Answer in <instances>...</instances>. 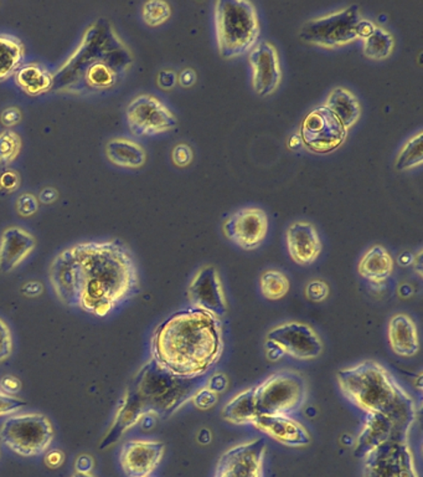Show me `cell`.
Here are the masks:
<instances>
[{
	"label": "cell",
	"instance_id": "cell-54",
	"mask_svg": "<svg viewBox=\"0 0 423 477\" xmlns=\"http://www.w3.org/2000/svg\"><path fill=\"white\" fill-rule=\"evenodd\" d=\"M71 477H95L92 473H74Z\"/></svg>",
	"mask_w": 423,
	"mask_h": 477
},
{
	"label": "cell",
	"instance_id": "cell-10",
	"mask_svg": "<svg viewBox=\"0 0 423 477\" xmlns=\"http://www.w3.org/2000/svg\"><path fill=\"white\" fill-rule=\"evenodd\" d=\"M266 347L269 352L287 355L298 361L317 359L324 351L319 335L310 324L287 322L276 326L266 335Z\"/></svg>",
	"mask_w": 423,
	"mask_h": 477
},
{
	"label": "cell",
	"instance_id": "cell-53",
	"mask_svg": "<svg viewBox=\"0 0 423 477\" xmlns=\"http://www.w3.org/2000/svg\"><path fill=\"white\" fill-rule=\"evenodd\" d=\"M302 145L301 137L299 135H294L289 139L288 146L289 148H297Z\"/></svg>",
	"mask_w": 423,
	"mask_h": 477
},
{
	"label": "cell",
	"instance_id": "cell-50",
	"mask_svg": "<svg viewBox=\"0 0 423 477\" xmlns=\"http://www.w3.org/2000/svg\"><path fill=\"white\" fill-rule=\"evenodd\" d=\"M178 82L183 88H190L196 82V72L193 69H186L178 76Z\"/></svg>",
	"mask_w": 423,
	"mask_h": 477
},
{
	"label": "cell",
	"instance_id": "cell-47",
	"mask_svg": "<svg viewBox=\"0 0 423 477\" xmlns=\"http://www.w3.org/2000/svg\"><path fill=\"white\" fill-rule=\"evenodd\" d=\"M37 199H39V203H41V205H54V203H55L56 200L59 199V192H57L55 188L46 187L44 188V189H41Z\"/></svg>",
	"mask_w": 423,
	"mask_h": 477
},
{
	"label": "cell",
	"instance_id": "cell-55",
	"mask_svg": "<svg viewBox=\"0 0 423 477\" xmlns=\"http://www.w3.org/2000/svg\"><path fill=\"white\" fill-rule=\"evenodd\" d=\"M149 477V476H148Z\"/></svg>",
	"mask_w": 423,
	"mask_h": 477
},
{
	"label": "cell",
	"instance_id": "cell-41",
	"mask_svg": "<svg viewBox=\"0 0 423 477\" xmlns=\"http://www.w3.org/2000/svg\"><path fill=\"white\" fill-rule=\"evenodd\" d=\"M12 353V337L8 324L0 318V364L11 357Z\"/></svg>",
	"mask_w": 423,
	"mask_h": 477
},
{
	"label": "cell",
	"instance_id": "cell-35",
	"mask_svg": "<svg viewBox=\"0 0 423 477\" xmlns=\"http://www.w3.org/2000/svg\"><path fill=\"white\" fill-rule=\"evenodd\" d=\"M23 148L21 137L12 130L0 132V165H9L17 161Z\"/></svg>",
	"mask_w": 423,
	"mask_h": 477
},
{
	"label": "cell",
	"instance_id": "cell-3",
	"mask_svg": "<svg viewBox=\"0 0 423 477\" xmlns=\"http://www.w3.org/2000/svg\"><path fill=\"white\" fill-rule=\"evenodd\" d=\"M198 380H187L170 373L151 358L137 372L120 398L119 408L100 448L112 447L145 416L167 419L175 414L195 393Z\"/></svg>",
	"mask_w": 423,
	"mask_h": 477
},
{
	"label": "cell",
	"instance_id": "cell-18",
	"mask_svg": "<svg viewBox=\"0 0 423 477\" xmlns=\"http://www.w3.org/2000/svg\"><path fill=\"white\" fill-rule=\"evenodd\" d=\"M165 444L158 440H129L123 444L120 463L127 477H148L161 464Z\"/></svg>",
	"mask_w": 423,
	"mask_h": 477
},
{
	"label": "cell",
	"instance_id": "cell-43",
	"mask_svg": "<svg viewBox=\"0 0 423 477\" xmlns=\"http://www.w3.org/2000/svg\"><path fill=\"white\" fill-rule=\"evenodd\" d=\"M23 120V113L21 108L17 106L6 107L0 113V123L5 127L6 130H11L12 127L18 126Z\"/></svg>",
	"mask_w": 423,
	"mask_h": 477
},
{
	"label": "cell",
	"instance_id": "cell-45",
	"mask_svg": "<svg viewBox=\"0 0 423 477\" xmlns=\"http://www.w3.org/2000/svg\"><path fill=\"white\" fill-rule=\"evenodd\" d=\"M95 461L90 455H79L75 461V473H92Z\"/></svg>",
	"mask_w": 423,
	"mask_h": 477
},
{
	"label": "cell",
	"instance_id": "cell-16",
	"mask_svg": "<svg viewBox=\"0 0 423 477\" xmlns=\"http://www.w3.org/2000/svg\"><path fill=\"white\" fill-rule=\"evenodd\" d=\"M253 71V88L260 97L271 96L282 82L281 62L276 46L270 41H260L249 53Z\"/></svg>",
	"mask_w": 423,
	"mask_h": 477
},
{
	"label": "cell",
	"instance_id": "cell-51",
	"mask_svg": "<svg viewBox=\"0 0 423 477\" xmlns=\"http://www.w3.org/2000/svg\"><path fill=\"white\" fill-rule=\"evenodd\" d=\"M23 292L24 295L31 296V297H33V296L40 295L41 292H43V285L37 281L27 282V284L23 286Z\"/></svg>",
	"mask_w": 423,
	"mask_h": 477
},
{
	"label": "cell",
	"instance_id": "cell-4",
	"mask_svg": "<svg viewBox=\"0 0 423 477\" xmlns=\"http://www.w3.org/2000/svg\"><path fill=\"white\" fill-rule=\"evenodd\" d=\"M340 390L346 399L367 414H380L400 431L409 432L418 418L411 396L400 386L384 365L364 361L336 373Z\"/></svg>",
	"mask_w": 423,
	"mask_h": 477
},
{
	"label": "cell",
	"instance_id": "cell-44",
	"mask_svg": "<svg viewBox=\"0 0 423 477\" xmlns=\"http://www.w3.org/2000/svg\"><path fill=\"white\" fill-rule=\"evenodd\" d=\"M157 84L162 90H173L178 84V75L173 70H162L157 76Z\"/></svg>",
	"mask_w": 423,
	"mask_h": 477
},
{
	"label": "cell",
	"instance_id": "cell-27",
	"mask_svg": "<svg viewBox=\"0 0 423 477\" xmlns=\"http://www.w3.org/2000/svg\"><path fill=\"white\" fill-rule=\"evenodd\" d=\"M324 106L342 122L346 131L354 127L361 117V105L348 88H334L328 95Z\"/></svg>",
	"mask_w": 423,
	"mask_h": 477
},
{
	"label": "cell",
	"instance_id": "cell-46",
	"mask_svg": "<svg viewBox=\"0 0 423 477\" xmlns=\"http://www.w3.org/2000/svg\"><path fill=\"white\" fill-rule=\"evenodd\" d=\"M63 461H65V455L60 450L49 451L44 457V463L50 469H57L62 465Z\"/></svg>",
	"mask_w": 423,
	"mask_h": 477
},
{
	"label": "cell",
	"instance_id": "cell-11",
	"mask_svg": "<svg viewBox=\"0 0 423 477\" xmlns=\"http://www.w3.org/2000/svg\"><path fill=\"white\" fill-rule=\"evenodd\" d=\"M127 125L132 135L151 137L170 132L178 125L177 117L167 105L149 94L133 97L126 108Z\"/></svg>",
	"mask_w": 423,
	"mask_h": 477
},
{
	"label": "cell",
	"instance_id": "cell-32",
	"mask_svg": "<svg viewBox=\"0 0 423 477\" xmlns=\"http://www.w3.org/2000/svg\"><path fill=\"white\" fill-rule=\"evenodd\" d=\"M422 143L423 133L419 131L402 146L396 155L395 168L397 171L406 172L421 167L423 162Z\"/></svg>",
	"mask_w": 423,
	"mask_h": 477
},
{
	"label": "cell",
	"instance_id": "cell-22",
	"mask_svg": "<svg viewBox=\"0 0 423 477\" xmlns=\"http://www.w3.org/2000/svg\"><path fill=\"white\" fill-rule=\"evenodd\" d=\"M394 437L409 438V432L400 431L383 415L367 414L361 434L355 441L354 455L358 459H364L371 450Z\"/></svg>",
	"mask_w": 423,
	"mask_h": 477
},
{
	"label": "cell",
	"instance_id": "cell-33",
	"mask_svg": "<svg viewBox=\"0 0 423 477\" xmlns=\"http://www.w3.org/2000/svg\"><path fill=\"white\" fill-rule=\"evenodd\" d=\"M289 288L287 276L278 270H267L261 275L260 289L267 300H281L288 294Z\"/></svg>",
	"mask_w": 423,
	"mask_h": 477
},
{
	"label": "cell",
	"instance_id": "cell-37",
	"mask_svg": "<svg viewBox=\"0 0 423 477\" xmlns=\"http://www.w3.org/2000/svg\"><path fill=\"white\" fill-rule=\"evenodd\" d=\"M39 199L33 193H23L15 202V209L21 218H31L39 211Z\"/></svg>",
	"mask_w": 423,
	"mask_h": 477
},
{
	"label": "cell",
	"instance_id": "cell-36",
	"mask_svg": "<svg viewBox=\"0 0 423 477\" xmlns=\"http://www.w3.org/2000/svg\"><path fill=\"white\" fill-rule=\"evenodd\" d=\"M27 403L21 398L12 396V394L6 393L2 387H0V418L2 416H9L17 414L21 412Z\"/></svg>",
	"mask_w": 423,
	"mask_h": 477
},
{
	"label": "cell",
	"instance_id": "cell-2",
	"mask_svg": "<svg viewBox=\"0 0 423 477\" xmlns=\"http://www.w3.org/2000/svg\"><path fill=\"white\" fill-rule=\"evenodd\" d=\"M72 247L81 276L79 308L85 313L107 316L138 290L135 259L120 241H86Z\"/></svg>",
	"mask_w": 423,
	"mask_h": 477
},
{
	"label": "cell",
	"instance_id": "cell-42",
	"mask_svg": "<svg viewBox=\"0 0 423 477\" xmlns=\"http://www.w3.org/2000/svg\"><path fill=\"white\" fill-rule=\"evenodd\" d=\"M21 174L14 170H5L0 173V190L4 193L17 192L21 188Z\"/></svg>",
	"mask_w": 423,
	"mask_h": 477
},
{
	"label": "cell",
	"instance_id": "cell-30",
	"mask_svg": "<svg viewBox=\"0 0 423 477\" xmlns=\"http://www.w3.org/2000/svg\"><path fill=\"white\" fill-rule=\"evenodd\" d=\"M395 49V38L386 29L375 27L373 33L365 38L362 54L369 60L383 62L393 55Z\"/></svg>",
	"mask_w": 423,
	"mask_h": 477
},
{
	"label": "cell",
	"instance_id": "cell-38",
	"mask_svg": "<svg viewBox=\"0 0 423 477\" xmlns=\"http://www.w3.org/2000/svg\"><path fill=\"white\" fill-rule=\"evenodd\" d=\"M190 400H192L195 408L208 410L216 406L219 400V394L210 389L209 387L203 386L195 390Z\"/></svg>",
	"mask_w": 423,
	"mask_h": 477
},
{
	"label": "cell",
	"instance_id": "cell-15",
	"mask_svg": "<svg viewBox=\"0 0 423 477\" xmlns=\"http://www.w3.org/2000/svg\"><path fill=\"white\" fill-rule=\"evenodd\" d=\"M187 298L194 308L214 314L219 320L228 314L224 286L214 266H203L187 286Z\"/></svg>",
	"mask_w": 423,
	"mask_h": 477
},
{
	"label": "cell",
	"instance_id": "cell-28",
	"mask_svg": "<svg viewBox=\"0 0 423 477\" xmlns=\"http://www.w3.org/2000/svg\"><path fill=\"white\" fill-rule=\"evenodd\" d=\"M221 415L224 421L230 424L253 425L260 415L256 399H254L253 388H249L232 397L222 408Z\"/></svg>",
	"mask_w": 423,
	"mask_h": 477
},
{
	"label": "cell",
	"instance_id": "cell-49",
	"mask_svg": "<svg viewBox=\"0 0 423 477\" xmlns=\"http://www.w3.org/2000/svg\"><path fill=\"white\" fill-rule=\"evenodd\" d=\"M206 387H209L210 389L214 390L216 393H220L222 390L226 389L228 387V381H226L225 375L215 374L206 383Z\"/></svg>",
	"mask_w": 423,
	"mask_h": 477
},
{
	"label": "cell",
	"instance_id": "cell-39",
	"mask_svg": "<svg viewBox=\"0 0 423 477\" xmlns=\"http://www.w3.org/2000/svg\"><path fill=\"white\" fill-rule=\"evenodd\" d=\"M305 296L313 302L326 301L329 296V286L322 280H313L305 286Z\"/></svg>",
	"mask_w": 423,
	"mask_h": 477
},
{
	"label": "cell",
	"instance_id": "cell-25",
	"mask_svg": "<svg viewBox=\"0 0 423 477\" xmlns=\"http://www.w3.org/2000/svg\"><path fill=\"white\" fill-rule=\"evenodd\" d=\"M359 275L373 286H383L394 272V259L381 245H374L358 265Z\"/></svg>",
	"mask_w": 423,
	"mask_h": 477
},
{
	"label": "cell",
	"instance_id": "cell-14",
	"mask_svg": "<svg viewBox=\"0 0 423 477\" xmlns=\"http://www.w3.org/2000/svg\"><path fill=\"white\" fill-rule=\"evenodd\" d=\"M269 231V218L262 209L245 208L228 216L222 224V233L232 244L251 251L262 245Z\"/></svg>",
	"mask_w": 423,
	"mask_h": 477
},
{
	"label": "cell",
	"instance_id": "cell-40",
	"mask_svg": "<svg viewBox=\"0 0 423 477\" xmlns=\"http://www.w3.org/2000/svg\"><path fill=\"white\" fill-rule=\"evenodd\" d=\"M194 159L193 148L187 143H179L171 151V161L179 168H186Z\"/></svg>",
	"mask_w": 423,
	"mask_h": 477
},
{
	"label": "cell",
	"instance_id": "cell-34",
	"mask_svg": "<svg viewBox=\"0 0 423 477\" xmlns=\"http://www.w3.org/2000/svg\"><path fill=\"white\" fill-rule=\"evenodd\" d=\"M171 17L170 3L164 0H149L142 6V19L151 28L161 27Z\"/></svg>",
	"mask_w": 423,
	"mask_h": 477
},
{
	"label": "cell",
	"instance_id": "cell-21",
	"mask_svg": "<svg viewBox=\"0 0 423 477\" xmlns=\"http://www.w3.org/2000/svg\"><path fill=\"white\" fill-rule=\"evenodd\" d=\"M287 249L298 265H311L322 253V241L316 227L308 222H294L286 233Z\"/></svg>",
	"mask_w": 423,
	"mask_h": 477
},
{
	"label": "cell",
	"instance_id": "cell-13",
	"mask_svg": "<svg viewBox=\"0 0 423 477\" xmlns=\"http://www.w3.org/2000/svg\"><path fill=\"white\" fill-rule=\"evenodd\" d=\"M266 450L263 439L234 445L221 455L214 477H263Z\"/></svg>",
	"mask_w": 423,
	"mask_h": 477
},
{
	"label": "cell",
	"instance_id": "cell-8",
	"mask_svg": "<svg viewBox=\"0 0 423 477\" xmlns=\"http://www.w3.org/2000/svg\"><path fill=\"white\" fill-rule=\"evenodd\" d=\"M361 19L359 5H348L305 21L299 30V39L323 49H338L359 40L356 25Z\"/></svg>",
	"mask_w": 423,
	"mask_h": 477
},
{
	"label": "cell",
	"instance_id": "cell-1",
	"mask_svg": "<svg viewBox=\"0 0 423 477\" xmlns=\"http://www.w3.org/2000/svg\"><path fill=\"white\" fill-rule=\"evenodd\" d=\"M224 353L221 320L187 308L159 324L152 337V358L178 377L196 380L208 373Z\"/></svg>",
	"mask_w": 423,
	"mask_h": 477
},
{
	"label": "cell",
	"instance_id": "cell-26",
	"mask_svg": "<svg viewBox=\"0 0 423 477\" xmlns=\"http://www.w3.org/2000/svg\"><path fill=\"white\" fill-rule=\"evenodd\" d=\"M15 84L29 96H40L54 88L55 76L39 63H24L14 75Z\"/></svg>",
	"mask_w": 423,
	"mask_h": 477
},
{
	"label": "cell",
	"instance_id": "cell-17",
	"mask_svg": "<svg viewBox=\"0 0 423 477\" xmlns=\"http://www.w3.org/2000/svg\"><path fill=\"white\" fill-rule=\"evenodd\" d=\"M49 281L56 297L65 306L79 308L81 276L74 247L62 251L53 260L49 269Z\"/></svg>",
	"mask_w": 423,
	"mask_h": 477
},
{
	"label": "cell",
	"instance_id": "cell-7",
	"mask_svg": "<svg viewBox=\"0 0 423 477\" xmlns=\"http://www.w3.org/2000/svg\"><path fill=\"white\" fill-rule=\"evenodd\" d=\"M53 424L40 413H24L6 416L0 425V444L23 457L46 455L53 444Z\"/></svg>",
	"mask_w": 423,
	"mask_h": 477
},
{
	"label": "cell",
	"instance_id": "cell-5",
	"mask_svg": "<svg viewBox=\"0 0 423 477\" xmlns=\"http://www.w3.org/2000/svg\"><path fill=\"white\" fill-rule=\"evenodd\" d=\"M216 43L222 59L249 54L259 43L261 25L256 6L249 0H219L214 4Z\"/></svg>",
	"mask_w": 423,
	"mask_h": 477
},
{
	"label": "cell",
	"instance_id": "cell-9",
	"mask_svg": "<svg viewBox=\"0 0 423 477\" xmlns=\"http://www.w3.org/2000/svg\"><path fill=\"white\" fill-rule=\"evenodd\" d=\"M362 460V477H419L407 437L387 439Z\"/></svg>",
	"mask_w": 423,
	"mask_h": 477
},
{
	"label": "cell",
	"instance_id": "cell-19",
	"mask_svg": "<svg viewBox=\"0 0 423 477\" xmlns=\"http://www.w3.org/2000/svg\"><path fill=\"white\" fill-rule=\"evenodd\" d=\"M253 426L288 448H304L311 443V432L289 415L260 414Z\"/></svg>",
	"mask_w": 423,
	"mask_h": 477
},
{
	"label": "cell",
	"instance_id": "cell-12",
	"mask_svg": "<svg viewBox=\"0 0 423 477\" xmlns=\"http://www.w3.org/2000/svg\"><path fill=\"white\" fill-rule=\"evenodd\" d=\"M302 145L313 154L336 151L345 142L348 131L326 106H318L305 116L299 130Z\"/></svg>",
	"mask_w": 423,
	"mask_h": 477
},
{
	"label": "cell",
	"instance_id": "cell-24",
	"mask_svg": "<svg viewBox=\"0 0 423 477\" xmlns=\"http://www.w3.org/2000/svg\"><path fill=\"white\" fill-rule=\"evenodd\" d=\"M104 155L111 164L125 170H139L147 162V152L129 137H113L104 146Z\"/></svg>",
	"mask_w": 423,
	"mask_h": 477
},
{
	"label": "cell",
	"instance_id": "cell-20",
	"mask_svg": "<svg viewBox=\"0 0 423 477\" xmlns=\"http://www.w3.org/2000/svg\"><path fill=\"white\" fill-rule=\"evenodd\" d=\"M34 235L21 227H9L0 235V272L11 273L33 254Z\"/></svg>",
	"mask_w": 423,
	"mask_h": 477
},
{
	"label": "cell",
	"instance_id": "cell-29",
	"mask_svg": "<svg viewBox=\"0 0 423 477\" xmlns=\"http://www.w3.org/2000/svg\"><path fill=\"white\" fill-rule=\"evenodd\" d=\"M25 47L15 35L0 33V82L12 78L23 66Z\"/></svg>",
	"mask_w": 423,
	"mask_h": 477
},
{
	"label": "cell",
	"instance_id": "cell-23",
	"mask_svg": "<svg viewBox=\"0 0 423 477\" xmlns=\"http://www.w3.org/2000/svg\"><path fill=\"white\" fill-rule=\"evenodd\" d=\"M387 337L391 349L400 357L411 358L418 355L419 351L418 327L409 314H397L391 318Z\"/></svg>",
	"mask_w": 423,
	"mask_h": 477
},
{
	"label": "cell",
	"instance_id": "cell-31",
	"mask_svg": "<svg viewBox=\"0 0 423 477\" xmlns=\"http://www.w3.org/2000/svg\"><path fill=\"white\" fill-rule=\"evenodd\" d=\"M84 80L91 90H110L119 81V71L110 63L97 60L86 69Z\"/></svg>",
	"mask_w": 423,
	"mask_h": 477
},
{
	"label": "cell",
	"instance_id": "cell-52",
	"mask_svg": "<svg viewBox=\"0 0 423 477\" xmlns=\"http://www.w3.org/2000/svg\"><path fill=\"white\" fill-rule=\"evenodd\" d=\"M17 380V378L14 377H5L4 381H2V387L3 389L5 390L6 393L12 394L14 392H17L19 389V387H21V381L19 383L12 384V381Z\"/></svg>",
	"mask_w": 423,
	"mask_h": 477
},
{
	"label": "cell",
	"instance_id": "cell-48",
	"mask_svg": "<svg viewBox=\"0 0 423 477\" xmlns=\"http://www.w3.org/2000/svg\"><path fill=\"white\" fill-rule=\"evenodd\" d=\"M375 25L373 21H368V19L362 18L359 24L356 25V35H358V39L364 40L365 38H368L369 35L373 33Z\"/></svg>",
	"mask_w": 423,
	"mask_h": 477
},
{
	"label": "cell",
	"instance_id": "cell-6",
	"mask_svg": "<svg viewBox=\"0 0 423 477\" xmlns=\"http://www.w3.org/2000/svg\"><path fill=\"white\" fill-rule=\"evenodd\" d=\"M253 389L260 414L291 416L307 402V381L295 371L275 372Z\"/></svg>",
	"mask_w": 423,
	"mask_h": 477
}]
</instances>
